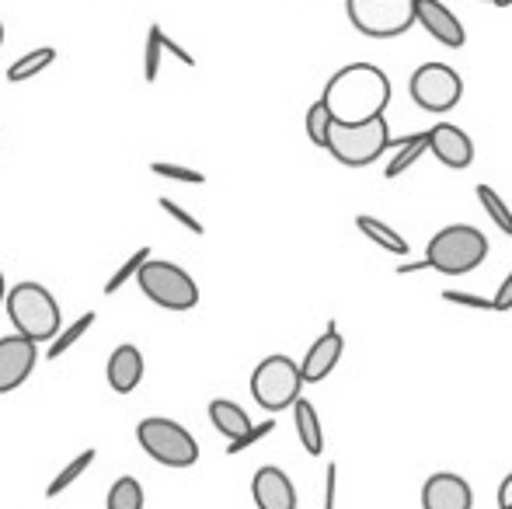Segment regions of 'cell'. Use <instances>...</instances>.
<instances>
[{"label": "cell", "instance_id": "obj_40", "mask_svg": "<svg viewBox=\"0 0 512 509\" xmlns=\"http://www.w3.org/2000/svg\"><path fill=\"white\" fill-rule=\"evenodd\" d=\"M0 46H4V25H0Z\"/></svg>", "mask_w": 512, "mask_h": 509}, {"label": "cell", "instance_id": "obj_36", "mask_svg": "<svg viewBox=\"0 0 512 509\" xmlns=\"http://www.w3.org/2000/svg\"><path fill=\"white\" fill-rule=\"evenodd\" d=\"M499 509H512V471L502 478V485H499Z\"/></svg>", "mask_w": 512, "mask_h": 509}, {"label": "cell", "instance_id": "obj_17", "mask_svg": "<svg viewBox=\"0 0 512 509\" xmlns=\"http://www.w3.org/2000/svg\"><path fill=\"white\" fill-rule=\"evenodd\" d=\"M394 157L391 164L384 168V178L387 182H394L398 175H405L411 164H418L425 157V150H429V129L425 133H408V136H394Z\"/></svg>", "mask_w": 512, "mask_h": 509}, {"label": "cell", "instance_id": "obj_13", "mask_svg": "<svg viewBox=\"0 0 512 509\" xmlns=\"http://www.w3.org/2000/svg\"><path fill=\"white\" fill-rule=\"evenodd\" d=\"M422 509H474L471 482L453 471H436L422 485Z\"/></svg>", "mask_w": 512, "mask_h": 509}, {"label": "cell", "instance_id": "obj_10", "mask_svg": "<svg viewBox=\"0 0 512 509\" xmlns=\"http://www.w3.org/2000/svg\"><path fill=\"white\" fill-rule=\"evenodd\" d=\"M35 363H39V346L25 335H4L0 339V394L14 391L32 377Z\"/></svg>", "mask_w": 512, "mask_h": 509}, {"label": "cell", "instance_id": "obj_27", "mask_svg": "<svg viewBox=\"0 0 512 509\" xmlns=\"http://www.w3.org/2000/svg\"><path fill=\"white\" fill-rule=\"evenodd\" d=\"M147 262H150V248H136V252L129 255L126 262L119 265V269H115V276H108V279H105V297H115V293H119L122 286L129 283V279L140 276V269H143Z\"/></svg>", "mask_w": 512, "mask_h": 509}, {"label": "cell", "instance_id": "obj_24", "mask_svg": "<svg viewBox=\"0 0 512 509\" xmlns=\"http://www.w3.org/2000/svg\"><path fill=\"white\" fill-rule=\"evenodd\" d=\"M95 321H98V314H95V311H84L81 318L74 321V325L63 328V332L56 335V342H49V353H46L49 360H60V356L67 353L70 346H77V342H81L84 335H88L91 328H95Z\"/></svg>", "mask_w": 512, "mask_h": 509}, {"label": "cell", "instance_id": "obj_26", "mask_svg": "<svg viewBox=\"0 0 512 509\" xmlns=\"http://www.w3.org/2000/svg\"><path fill=\"white\" fill-rule=\"evenodd\" d=\"M331 126H335V116H331L328 105H324L321 98H317V102L307 109V140L314 143V147H324V150H328Z\"/></svg>", "mask_w": 512, "mask_h": 509}, {"label": "cell", "instance_id": "obj_19", "mask_svg": "<svg viewBox=\"0 0 512 509\" xmlns=\"http://www.w3.org/2000/svg\"><path fill=\"white\" fill-rule=\"evenodd\" d=\"M356 227L366 234V238L373 241V245L384 248V252H391V255H398V258H405V255L411 252V245H408L405 234H398L391 224H384V220L370 217V213H359V217H356Z\"/></svg>", "mask_w": 512, "mask_h": 509}, {"label": "cell", "instance_id": "obj_7", "mask_svg": "<svg viewBox=\"0 0 512 509\" xmlns=\"http://www.w3.org/2000/svg\"><path fill=\"white\" fill-rule=\"evenodd\" d=\"M143 297L150 304L164 307V311H192L199 304V286L182 265L164 262V258H150L136 276Z\"/></svg>", "mask_w": 512, "mask_h": 509}, {"label": "cell", "instance_id": "obj_33", "mask_svg": "<svg viewBox=\"0 0 512 509\" xmlns=\"http://www.w3.org/2000/svg\"><path fill=\"white\" fill-rule=\"evenodd\" d=\"M335 496H338V468L328 464V471H324V509H335Z\"/></svg>", "mask_w": 512, "mask_h": 509}, {"label": "cell", "instance_id": "obj_11", "mask_svg": "<svg viewBox=\"0 0 512 509\" xmlns=\"http://www.w3.org/2000/svg\"><path fill=\"white\" fill-rule=\"evenodd\" d=\"M415 25H422L439 46L460 49L467 42V32L460 25V18L443 4V0H418L415 4Z\"/></svg>", "mask_w": 512, "mask_h": 509}, {"label": "cell", "instance_id": "obj_16", "mask_svg": "<svg viewBox=\"0 0 512 509\" xmlns=\"http://www.w3.org/2000/svg\"><path fill=\"white\" fill-rule=\"evenodd\" d=\"M105 377L115 394H133L143 381V353L136 346H119L108 356Z\"/></svg>", "mask_w": 512, "mask_h": 509}, {"label": "cell", "instance_id": "obj_22", "mask_svg": "<svg viewBox=\"0 0 512 509\" xmlns=\"http://www.w3.org/2000/svg\"><path fill=\"white\" fill-rule=\"evenodd\" d=\"M95 457H98V450L95 447H88V450H81V454L74 457V461L67 464V468L60 471V475L53 478V482L46 485V499H56V496H63V492L70 489V485L77 482V478L84 475V471L91 468V464H95Z\"/></svg>", "mask_w": 512, "mask_h": 509}, {"label": "cell", "instance_id": "obj_20", "mask_svg": "<svg viewBox=\"0 0 512 509\" xmlns=\"http://www.w3.org/2000/svg\"><path fill=\"white\" fill-rule=\"evenodd\" d=\"M293 422H297V436L304 443V450L310 457H321L324 454V429H321V419H317V408L310 405L307 398H300L293 405Z\"/></svg>", "mask_w": 512, "mask_h": 509}, {"label": "cell", "instance_id": "obj_4", "mask_svg": "<svg viewBox=\"0 0 512 509\" xmlns=\"http://www.w3.org/2000/svg\"><path fill=\"white\" fill-rule=\"evenodd\" d=\"M394 143L387 119H370V123H335L331 126L328 154L345 168H366Z\"/></svg>", "mask_w": 512, "mask_h": 509}, {"label": "cell", "instance_id": "obj_5", "mask_svg": "<svg viewBox=\"0 0 512 509\" xmlns=\"http://www.w3.org/2000/svg\"><path fill=\"white\" fill-rule=\"evenodd\" d=\"M136 440L147 450V457H154L164 468H192L199 461V443L182 422L161 419V415H150L136 426Z\"/></svg>", "mask_w": 512, "mask_h": 509}, {"label": "cell", "instance_id": "obj_37", "mask_svg": "<svg viewBox=\"0 0 512 509\" xmlns=\"http://www.w3.org/2000/svg\"><path fill=\"white\" fill-rule=\"evenodd\" d=\"M422 269H429V262H425V258H418V262H401L398 265V276H408V272H422Z\"/></svg>", "mask_w": 512, "mask_h": 509}, {"label": "cell", "instance_id": "obj_6", "mask_svg": "<svg viewBox=\"0 0 512 509\" xmlns=\"http://www.w3.org/2000/svg\"><path fill=\"white\" fill-rule=\"evenodd\" d=\"M304 384L307 381H304V374H300V363L276 353V356H265L255 367V374H251V398H255L265 412H283V408L297 405Z\"/></svg>", "mask_w": 512, "mask_h": 509}, {"label": "cell", "instance_id": "obj_3", "mask_svg": "<svg viewBox=\"0 0 512 509\" xmlns=\"http://www.w3.org/2000/svg\"><path fill=\"white\" fill-rule=\"evenodd\" d=\"M488 258V238L471 224H450L443 231L432 234L425 245V262L429 269L443 272V276H467Z\"/></svg>", "mask_w": 512, "mask_h": 509}, {"label": "cell", "instance_id": "obj_35", "mask_svg": "<svg viewBox=\"0 0 512 509\" xmlns=\"http://www.w3.org/2000/svg\"><path fill=\"white\" fill-rule=\"evenodd\" d=\"M495 311H512V269H509V276L502 279L499 293H495Z\"/></svg>", "mask_w": 512, "mask_h": 509}, {"label": "cell", "instance_id": "obj_15", "mask_svg": "<svg viewBox=\"0 0 512 509\" xmlns=\"http://www.w3.org/2000/svg\"><path fill=\"white\" fill-rule=\"evenodd\" d=\"M251 499L258 509H297V489H293L290 475L276 464H265L251 478Z\"/></svg>", "mask_w": 512, "mask_h": 509}, {"label": "cell", "instance_id": "obj_18", "mask_svg": "<svg viewBox=\"0 0 512 509\" xmlns=\"http://www.w3.org/2000/svg\"><path fill=\"white\" fill-rule=\"evenodd\" d=\"M209 422L216 426V433H223L230 443L234 440H241L244 433H248L255 422H251V415L244 412L237 401H227V398H216V401H209Z\"/></svg>", "mask_w": 512, "mask_h": 509}, {"label": "cell", "instance_id": "obj_8", "mask_svg": "<svg viewBox=\"0 0 512 509\" xmlns=\"http://www.w3.org/2000/svg\"><path fill=\"white\" fill-rule=\"evenodd\" d=\"M418 0H345L352 28L366 39H398L415 25Z\"/></svg>", "mask_w": 512, "mask_h": 509}, {"label": "cell", "instance_id": "obj_1", "mask_svg": "<svg viewBox=\"0 0 512 509\" xmlns=\"http://www.w3.org/2000/svg\"><path fill=\"white\" fill-rule=\"evenodd\" d=\"M321 102L331 109L335 123H370L391 105V77L377 63H349L331 74Z\"/></svg>", "mask_w": 512, "mask_h": 509}, {"label": "cell", "instance_id": "obj_32", "mask_svg": "<svg viewBox=\"0 0 512 509\" xmlns=\"http://www.w3.org/2000/svg\"><path fill=\"white\" fill-rule=\"evenodd\" d=\"M446 304H460V307H471V311H495V300H485L478 293H460V290H443Z\"/></svg>", "mask_w": 512, "mask_h": 509}, {"label": "cell", "instance_id": "obj_21", "mask_svg": "<svg viewBox=\"0 0 512 509\" xmlns=\"http://www.w3.org/2000/svg\"><path fill=\"white\" fill-rule=\"evenodd\" d=\"M53 63H56V49L53 46L32 49V53H21V60H14L11 67H7V81L21 84V81H28V77L42 74L46 67H53Z\"/></svg>", "mask_w": 512, "mask_h": 509}, {"label": "cell", "instance_id": "obj_9", "mask_svg": "<svg viewBox=\"0 0 512 509\" xmlns=\"http://www.w3.org/2000/svg\"><path fill=\"white\" fill-rule=\"evenodd\" d=\"M411 102L425 112H450L464 98V77L450 67V63H422L408 81Z\"/></svg>", "mask_w": 512, "mask_h": 509}, {"label": "cell", "instance_id": "obj_2", "mask_svg": "<svg viewBox=\"0 0 512 509\" xmlns=\"http://www.w3.org/2000/svg\"><path fill=\"white\" fill-rule=\"evenodd\" d=\"M7 314L18 335L39 342H56L60 335V304L42 283H18L7 290Z\"/></svg>", "mask_w": 512, "mask_h": 509}, {"label": "cell", "instance_id": "obj_23", "mask_svg": "<svg viewBox=\"0 0 512 509\" xmlns=\"http://www.w3.org/2000/svg\"><path fill=\"white\" fill-rule=\"evenodd\" d=\"M474 192H478V203H481V210L488 213V220H492L502 234H509V238H512V210L506 206V199H502L499 192H495L492 185H485V182H481Z\"/></svg>", "mask_w": 512, "mask_h": 509}, {"label": "cell", "instance_id": "obj_38", "mask_svg": "<svg viewBox=\"0 0 512 509\" xmlns=\"http://www.w3.org/2000/svg\"><path fill=\"white\" fill-rule=\"evenodd\" d=\"M7 300V283H4V272H0V304Z\"/></svg>", "mask_w": 512, "mask_h": 509}, {"label": "cell", "instance_id": "obj_29", "mask_svg": "<svg viewBox=\"0 0 512 509\" xmlns=\"http://www.w3.org/2000/svg\"><path fill=\"white\" fill-rule=\"evenodd\" d=\"M157 178H168V182H182V185H206V175L196 168H185V164H171V161H154L150 164Z\"/></svg>", "mask_w": 512, "mask_h": 509}, {"label": "cell", "instance_id": "obj_25", "mask_svg": "<svg viewBox=\"0 0 512 509\" xmlns=\"http://www.w3.org/2000/svg\"><path fill=\"white\" fill-rule=\"evenodd\" d=\"M105 509H143V485L133 475L115 478V485L108 489Z\"/></svg>", "mask_w": 512, "mask_h": 509}, {"label": "cell", "instance_id": "obj_30", "mask_svg": "<svg viewBox=\"0 0 512 509\" xmlns=\"http://www.w3.org/2000/svg\"><path fill=\"white\" fill-rule=\"evenodd\" d=\"M276 429V419H265V422H258V426H251L248 433L241 436V440H234V443H227V454L234 457V454H241V450H248V447H255L258 440H265V436Z\"/></svg>", "mask_w": 512, "mask_h": 509}, {"label": "cell", "instance_id": "obj_39", "mask_svg": "<svg viewBox=\"0 0 512 509\" xmlns=\"http://www.w3.org/2000/svg\"><path fill=\"white\" fill-rule=\"evenodd\" d=\"M495 7H512V0H492Z\"/></svg>", "mask_w": 512, "mask_h": 509}, {"label": "cell", "instance_id": "obj_34", "mask_svg": "<svg viewBox=\"0 0 512 509\" xmlns=\"http://www.w3.org/2000/svg\"><path fill=\"white\" fill-rule=\"evenodd\" d=\"M164 53H171V56H175L178 63H185V67H196V56H192V53H185V49L178 46V42L171 39L168 32H164Z\"/></svg>", "mask_w": 512, "mask_h": 509}, {"label": "cell", "instance_id": "obj_14", "mask_svg": "<svg viewBox=\"0 0 512 509\" xmlns=\"http://www.w3.org/2000/svg\"><path fill=\"white\" fill-rule=\"evenodd\" d=\"M342 353H345L342 332H338L335 321H328L324 335H321V339H314V346H310V349H307V356L300 360V374H304V381H307V384H321L324 377H328L331 370L338 367Z\"/></svg>", "mask_w": 512, "mask_h": 509}, {"label": "cell", "instance_id": "obj_28", "mask_svg": "<svg viewBox=\"0 0 512 509\" xmlns=\"http://www.w3.org/2000/svg\"><path fill=\"white\" fill-rule=\"evenodd\" d=\"M161 56H164V32L161 25H150L147 46H143V77H147V84H154L157 74H161Z\"/></svg>", "mask_w": 512, "mask_h": 509}, {"label": "cell", "instance_id": "obj_12", "mask_svg": "<svg viewBox=\"0 0 512 509\" xmlns=\"http://www.w3.org/2000/svg\"><path fill=\"white\" fill-rule=\"evenodd\" d=\"M429 154H436V161L443 164V168L464 171L474 164V143L460 126L436 123L429 129Z\"/></svg>", "mask_w": 512, "mask_h": 509}, {"label": "cell", "instance_id": "obj_31", "mask_svg": "<svg viewBox=\"0 0 512 509\" xmlns=\"http://www.w3.org/2000/svg\"><path fill=\"white\" fill-rule=\"evenodd\" d=\"M157 203H161V210L168 213V217H175L178 224H182L185 231H192V234H196V238H203V234H206L203 220H196V217H192L189 210H182V206H178L175 199H157Z\"/></svg>", "mask_w": 512, "mask_h": 509}]
</instances>
